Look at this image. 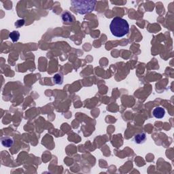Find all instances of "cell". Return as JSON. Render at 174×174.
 I'll return each instance as SVG.
<instances>
[{
    "label": "cell",
    "mask_w": 174,
    "mask_h": 174,
    "mask_svg": "<svg viewBox=\"0 0 174 174\" xmlns=\"http://www.w3.org/2000/svg\"><path fill=\"white\" fill-rule=\"evenodd\" d=\"M110 29L113 36L117 38H122L129 31V24L125 19L117 16L112 19Z\"/></svg>",
    "instance_id": "6da1fadb"
},
{
    "label": "cell",
    "mask_w": 174,
    "mask_h": 174,
    "mask_svg": "<svg viewBox=\"0 0 174 174\" xmlns=\"http://www.w3.org/2000/svg\"><path fill=\"white\" fill-rule=\"evenodd\" d=\"M96 1H71V7L75 12L80 14L90 13L95 9Z\"/></svg>",
    "instance_id": "7a4b0ae2"
},
{
    "label": "cell",
    "mask_w": 174,
    "mask_h": 174,
    "mask_svg": "<svg viewBox=\"0 0 174 174\" xmlns=\"http://www.w3.org/2000/svg\"><path fill=\"white\" fill-rule=\"evenodd\" d=\"M153 116L157 118H162L165 116V110L161 107L155 108L152 112Z\"/></svg>",
    "instance_id": "3957f363"
},
{
    "label": "cell",
    "mask_w": 174,
    "mask_h": 174,
    "mask_svg": "<svg viewBox=\"0 0 174 174\" xmlns=\"http://www.w3.org/2000/svg\"><path fill=\"white\" fill-rule=\"evenodd\" d=\"M1 144L3 145V146L6 147V148H10L13 146L14 144V140L13 139L10 137H8V136H5L1 138Z\"/></svg>",
    "instance_id": "277c9868"
},
{
    "label": "cell",
    "mask_w": 174,
    "mask_h": 174,
    "mask_svg": "<svg viewBox=\"0 0 174 174\" xmlns=\"http://www.w3.org/2000/svg\"><path fill=\"white\" fill-rule=\"evenodd\" d=\"M62 20L65 23L66 22V23L70 24L73 22V18L70 13H69L68 12H65L62 14Z\"/></svg>",
    "instance_id": "5b68a950"
},
{
    "label": "cell",
    "mask_w": 174,
    "mask_h": 174,
    "mask_svg": "<svg viewBox=\"0 0 174 174\" xmlns=\"http://www.w3.org/2000/svg\"><path fill=\"white\" fill-rule=\"evenodd\" d=\"M146 134L144 133H138L134 137V140L137 144H141V143L144 142V141L146 140Z\"/></svg>",
    "instance_id": "8992f818"
},
{
    "label": "cell",
    "mask_w": 174,
    "mask_h": 174,
    "mask_svg": "<svg viewBox=\"0 0 174 174\" xmlns=\"http://www.w3.org/2000/svg\"><path fill=\"white\" fill-rule=\"evenodd\" d=\"M9 38L11 39L13 42H16L20 38V34L17 31H14L11 33H10Z\"/></svg>",
    "instance_id": "52a82bcc"
},
{
    "label": "cell",
    "mask_w": 174,
    "mask_h": 174,
    "mask_svg": "<svg viewBox=\"0 0 174 174\" xmlns=\"http://www.w3.org/2000/svg\"><path fill=\"white\" fill-rule=\"evenodd\" d=\"M53 80H54V82L55 84H57V85H61L63 81V75H61V73H57V74H55L54 75V77H53Z\"/></svg>",
    "instance_id": "ba28073f"
},
{
    "label": "cell",
    "mask_w": 174,
    "mask_h": 174,
    "mask_svg": "<svg viewBox=\"0 0 174 174\" xmlns=\"http://www.w3.org/2000/svg\"><path fill=\"white\" fill-rule=\"evenodd\" d=\"M24 24V20L20 19V20H18L16 21V22L15 23V25L16 27H20L23 26Z\"/></svg>",
    "instance_id": "9c48e42d"
}]
</instances>
